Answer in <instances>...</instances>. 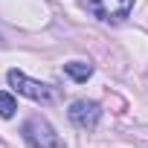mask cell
Masks as SVG:
<instances>
[{
  "label": "cell",
  "mask_w": 148,
  "mask_h": 148,
  "mask_svg": "<svg viewBox=\"0 0 148 148\" xmlns=\"http://www.w3.org/2000/svg\"><path fill=\"white\" fill-rule=\"evenodd\" d=\"M21 134H23V139H26L29 148H64V139H61V136L55 134V128H52L47 119H41V116H29V119L23 122Z\"/></svg>",
  "instance_id": "cell-1"
},
{
  "label": "cell",
  "mask_w": 148,
  "mask_h": 148,
  "mask_svg": "<svg viewBox=\"0 0 148 148\" xmlns=\"http://www.w3.org/2000/svg\"><path fill=\"white\" fill-rule=\"evenodd\" d=\"M6 79H9V84H12L21 96H26V99H32V102L52 105V102L58 99V90H55V87H49V84H44V82H35V79L23 76L21 70H9Z\"/></svg>",
  "instance_id": "cell-2"
},
{
  "label": "cell",
  "mask_w": 148,
  "mask_h": 148,
  "mask_svg": "<svg viewBox=\"0 0 148 148\" xmlns=\"http://www.w3.org/2000/svg\"><path fill=\"white\" fill-rule=\"evenodd\" d=\"M70 122L82 128V131H93L99 125V116H102V108L96 102H87V99H79V102H73L70 105Z\"/></svg>",
  "instance_id": "cell-3"
},
{
  "label": "cell",
  "mask_w": 148,
  "mask_h": 148,
  "mask_svg": "<svg viewBox=\"0 0 148 148\" xmlns=\"http://www.w3.org/2000/svg\"><path fill=\"white\" fill-rule=\"evenodd\" d=\"M134 9V0H90V12L102 21H122Z\"/></svg>",
  "instance_id": "cell-4"
},
{
  "label": "cell",
  "mask_w": 148,
  "mask_h": 148,
  "mask_svg": "<svg viewBox=\"0 0 148 148\" xmlns=\"http://www.w3.org/2000/svg\"><path fill=\"white\" fill-rule=\"evenodd\" d=\"M64 73H67L73 82H87L93 76V67L87 61H70V64H64Z\"/></svg>",
  "instance_id": "cell-5"
},
{
  "label": "cell",
  "mask_w": 148,
  "mask_h": 148,
  "mask_svg": "<svg viewBox=\"0 0 148 148\" xmlns=\"http://www.w3.org/2000/svg\"><path fill=\"white\" fill-rule=\"evenodd\" d=\"M15 110H18L15 96H12V93H6V90H0V116H3V119H12V116H15Z\"/></svg>",
  "instance_id": "cell-6"
}]
</instances>
